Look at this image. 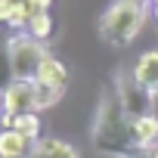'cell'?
<instances>
[{
	"mask_svg": "<svg viewBox=\"0 0 158 158\" xmlns=\"http://www.w3.org/2000/svg\"><path fill=\"white\" fill-rule=\"evenodd\" d=\"M90 143L96 152L112 155V158H133L139 155L133 139H130V118L121 106V96L115 90L112 81H106L96 115H93V127H90Z\"/></svg>",
	"mask_w": 158,
	"mask_h": 158,
	"instance_id": "obj_1",
	"label": "cell"
},
{
	"mask_svg": "<svg viewBox=\"0 0 158 158\" xmlns=\"http://www.w3.org/2000/svg\"><path fill=\"white\" fill-rule=\"evenodd\" d=\"M152 0H112L109 10L99 16V37L109 47H127L136 40L149 19Z\"/></svg>",
	"mask_w": 158,
	"mask_h": 158,
	"instance_id": "obj_2",
	"label": "cell"
},
{
	"mask_svg": "<svg viewBox=\"0 0 158 158\" xmlns=\"http://www.w3.org/2000/svg\"><path fill=\"white\" fill-rule=\"evenodd\" d=\"M3 50H6V59L13 68V81H34L40 62L50 56L44 40H37L31 34H13Z\"/></svg>",
	"mask_w": 158,
	"mask_h": 158,
	"instance_id": "obj_3",
	"label": "cell"
},
{
	"mask_svg": "<svg viewBox=\"0 0 158 158\" xmlns=\"http://www.w3.org/2000/svg\"><path fill=\"white\" fill-rule=\"evenodd\" d=\"M112 84H115V90H118V96H121V106H124V112H127V118H143V115H152V93L133 77V71H124V68H118L115 74H112Z\"/></svg>",
	"mask_w": 158,
	"mask_h": 158,
	"instance_id": "obj_4",
	"label": "cell"
},
{
	"mask_svg": "<svg viewBox=\"0 0 158 158\" xmlns=\"http://www.w3.org/2000/svg\"><path fill=\"white\" fill-rule=\"evenodd\" d=\"M3 112L6 115H22V112H37V102H34V81H13L3 93Z\"/></svg>",
	"mask_w": 158,
	"mask_h": 158,
	"instance_id": "obj_5",
	"label": "cell"
},
{
	"mask_svg": "<svg viewBox=\"0 0 158 158\" xmlns=\"http://www.w3.org/2000/svg\"><path fill=\"white\" fill-rule=\"evenodd\" d=\"M130 139H133L136 152H146V149L158 146V118L155 115L130 118Z\"/></svg>",
	"mask_w": 158,
	"mask_h": 158,
	"instance_id": "obj_6",
	"label": "cell"
},
{
	"mask_svg": "<svg viewBox=\"0 0 158 158\" xmlns=\"http://www.w3.org/2000/svg\"><path fill=\"white\" fill-rule=\"evenodd\" d=\"M133 77H136L152 96H158V50H149V53H143V56L136 59Z\"/></svg>",
	"mask_w": 158,
	"mask_h": 158,
	"instance_id": "obj_7",
	"label": "cell"
},
{
	"mask_svg": "<svg viewBox=\"0 0 158 158\" xmlns=\"http://www.w3.org/2000/svg\"><path fill=\"white\" fill-rule=\"evenodd\" d=\"M34 149L31 139H25L19 130L6 127V130H0V158H19V155H28Z\"/></svg>",
	"mask_w": 158,
	"mask_h": 158,
	"instance_id": "obj_8",
	"label": "cell"
},
{
	"mask_svg": "<svg viewBox=\"0 0 158 158\" xmlns=\"http://www.w3.org/2000/svg\"><path fill=\"white\" fill-rule=\"evenodd\" d=\"M34 81H44V84H53V87H68V68H65V62H59L56 56H47L44 62H40V68H37V77Z\"/></svg>",
	"mask_w": 158,
	"mask_h": 158,
	"instance_id": "obj_9",
	"label": "cell"
},
{
	"mask_svg": "<svg viewBox=\"0 0 158 158\" xmlns=\"http://www.w3.org/2000/svg\"><path fill=\"white\" fill-rule=\"evenodd\" d=\"M34 158H81L77 149L65 139H56V136H44L40 143H34Z\"/></svg>",
	"mask_w": 158,
	"mask_h": 158,
	"instance_id": "obj_10",
	"label": "cell"
},
{
	"mask_svg": "<svg viewBox=\"0 0 158 158\" xmlns=\"http://www.w3.org/2000/svg\"><path fill=\"white\" fill-rule=\"evenodd\" d=\"M13 130H19L25 139H31V143H40L44 136H40V130H44V124H40V112H22V115H16L13 118Z\"/></svg>",
	"mask_w": 158,
	"mask_h": 158,
	"instance_id": "obj_11",
	"label": "cell"
},
{
	"mask_svg": "<svg viewBox=\"0 0 158 158\" xmlns=\"http://www.w3.org/2000/svg\"><path fill=\"white\" fill-rule=\"evenodd\" d=\"M62 87H53V84H44V81H34V102H37V112L44 109H53L59 99H62Z\"/></svg>",
	"mask_w": 158,
	"mask_h": 158,
	"instance_id": "obj_12",
	"label": "cell"
},
{
	"mask_svg": "<svg viewBox=\"0 0 158 158\" xmlns=\"http://www.w3.org/2000/svg\"><path fill=\"white\" fill-rule=\"evenodd\" d=\"M25 34H31V37H37V40H50L53 37V16L44 10V13H34L31 16V22H28V28H25Z\"/></svg>",
	"mask_w": 158,
	"mask_h": 158,
	"instance_id": "obj_13",
	"label": "cell"
},
{
	"mask_svg": "<svg viewBox=\"0 0 158 158\" xmlns=\"http://www.w3.org/2000/svg\"><path fill=\"white\" fill-rule=\"evenodd\" d=\"M13 6H16V0H0V25H10Z\"/></svg>",
	"mask_w": 158,
	"mask_h": 158,
	"instance_id": "obj_14",
	"label": "cell"
},
{
	"mask_svg": "<svg viewBox=\"0 0 158 158\" xmlns=\"http://www.w3.org/2000/svg\"><path fill=\"white\" fill-rule=\"evenodd\" d=\"M25 3H31L34 10H47V6L53 3V0H25Z\"/></svg>",
	"mask_w": 158,
	"mask_h": 158,
	"instance_id": "obj_15",
	"label": "cell"
},
{
	"mask_svg": "<svg viewBox=\"0 0 158 158\" xmlns=\"http://www.w3.org/2000/svg\"><path fill=\"white\" fill-rule=\"evenodd\" d=\"M146 152H149L152 158H158V146H152V149H146Z\"/></svg>",
	"mask_w": 158,
	"mask_h": 158,
	"instance_id": "obj_16",
	"label": "cell"
},
{
	"mask_svg": "<svg viewBox=\"0 0 158 158\" xmlns=\"http://www.w3.org/2000/svg\"><path fill=\"white\" fill-rule=\"evenodd\" d=\"M152 16H155V22H158V3H155V6H152Z\"/></svg>",
	"mask_w": 158,
	"mask_h": 158,
	"instance_id": "obj_17",
	"label": "cell"
},
{
	"mask_svg": "<svg viewBox=\"0 0 158 158\" xmlns=\"http://www.w3.org/2000/svg\"><path fill=\"white\" fill-rule=\"evenodd\" d=\"M133 158H152V155H149V152H139V155H133Z\"/></svg>",
	"mask_w": 158,
	"mask_h": 158,
	"instance_id": "obj_18",
	"label": "cell"
},
{
	"mask_svg": "<svg viewBox=\"0 0 158 158\" xmlns=\"http://www.w3.org/2000/svg\"><path fill=\"white\" fill-rule=\"evenodd\" d=\"M19 158H34V149H31V152H28V155H19Z\"/></svg>",
	"mask_w": 158,
	"mask_h": 158,
	"instance_id": "obj_19",
	"label": "cell"
},
{
	"mask_svg": "<svg viewBox=\"0 0 158 158\" xmlns=\"http://www.w3.org/2000/svg\"><path fill=\"white\" fill-rule=\"evenodd\" d=\"M152 3H158V0H152Z\"/></svg>",
	"mask_w": 158,
	"mask_h": 158,
	"instance_id": "obj_20",
	"label": "cell"
}]
</instances>
